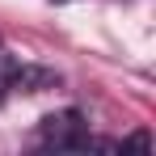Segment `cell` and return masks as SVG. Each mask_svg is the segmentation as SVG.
Wrapping results in <instances>:
<instances>
[{"mask_svg":"<svg viewBox=\"0 0 156 156\" xmlns=\"http://www.w3.org/2000/svg\"><path fill=\"white\" fill-rule=\"evenodd\" d=\"M42 144H55V148H118V144H105V139H93L84 135V118L80 110H59V114H47L42 118Z\"/></svg>","mask_w":156,"mask_h":156,"instance_id":"cell-1","label":"cell"},{"mask_svg":"<svg viewBox=\"0 0 156 156\" xmlns=\"http://www.w3.org/2000/svg\"><path fill=\"white\" fill-rule=\"evenodd\" d=\"M13 89H17V63L0 55V101H4V97H9Z\"/></svg>","mask_w":156,"mask_h":156,"instance_id":"cell-2","label":"cell"}]
</instances>
